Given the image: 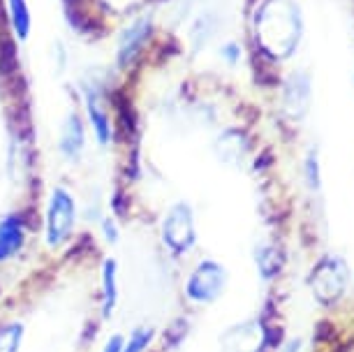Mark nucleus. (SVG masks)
I'll list each match as a JSON object with an SVG mask.
<instances>
[{
  "mask_svg": "<svg viewBox=\"0 0 354 352\" xmlns=\"http://www.w3.org/2000/svg\"><path fill=\"white\" fill-rule=\"evenodd\" d=\"M230 288V269L220 260L202 257L183 281V297L192 306H213Z\"/></svg>",
  "mask_w": 354,
  "mask_h": 352,
  "instance_id": "nucleus-3",
  "label": "nucleus"
},
{
  "mask_svg": "<svg viewBox=\"0 0 354 352\" xmlns=\"http://www.w3.org/2000/svg\"><path fill=\"white\" fill-rule=\"evenodd\" d=\"M86 118L91 123V130L95 135V142L100 146H106L111 142V123L106 111L102 109V102H100L95 91H86Z\"/></svg>",
  "mask_w": 354,
  "mask_h": 352,
  "instance_id": "nucleus-13",
  "label": "nucleus"
},
{
  "mask_svg": "<svg viewBox=\"0 0 354 352\" xmlns=\"http://www.w3.org/2000/svg\"><path fill=\"white\" fill-rule=\"evenodd\" d=\"M153 26L149 19H137L135 24H130L128 28L121 33L118 37V65L128 68L135 61L137 54L142 51V46L146 44V39L151 37Z\"/></svg>",
  "mask_w": 354,
  "mask_h": 352,
  "instance_id": "nucleus-12",
  "label": "nucleus"
},
{
  "mask_svg": "<svg viewBox=\"0 0 354 352\" xmlns=\"http://www.w3.org/2000/svg\"><path fill=\"white\" fill-rule=\"evenodd\" d=\"M280 352H304V341L301 338H290V341H285Z\"/></svg>",
  "mask_w": 354,
  "mask_h": 352,
  "instance_id": "nucleus-20",
  "label": "nucleus"
},
{
  "mask_svg": "<svg viewBox=\"0 0 354 352\" xmlns=\"http://www.w3.org/2000/svg\"><path fill=\"white\" fill-rule=\"evenodd\" d=\"M255 35L271 58H290L304 35L301 12L292 0H264L255 15Z\"/></svg>",
  "mask_w": 354,
  "mask_h": 352,
  "instance_id": "nucleus-1",
  "label": "nucleus"
},
{
  "mask_svg": "<svg viewBox=\"0 0 354 352\" xmlns=\"http://www.w3.org/2000/svg\"><path fill=\"white\" fill-rule=\"evenodd\" d=\"M252 262H255V271H257L259 281L273 283L285 271L287 257H285V250L280 248L278 243L264 239V241H259L255 246V250H252Z\"/></svg>",
  "mask_w": 354,
  "mask_h": 352,
  "instance_id": "nucleus-10",
  "label": "nucleus"
},
{
  "mask_svg": "<svg viewBox=\"0 0 354 352\" xmlns=\"http://www.w3.org/2000/svg\"><path fill=\"white\" fill-rule=\"evenodd\" d=\"M310 107V82L308 75L304 72H294V75L285 82L283 91V109L285 114L294 118V121H301L308 114Z\"/></svg>",
  "mask_w": 354,
  "mask_h": 352,
  "instance_id": "nucleus-9",
  "label": "nucleus"
},
{
  "mask_svg": "<svg viewBox=\"0 0 354 352\" xmlns=\"http://www.w3.org/2000/svg\"><path fill=\"white\" fill-rule=\"evenodd\" d=\"M26 341V324L21 320L0 322V352H21Z\"/></svg>",
  "mask_w": 354,
  "mask_h": 352,
  "instance_id": "nucleus-14",
  "label": "nucleus"
},
{
  "mask_svg": "<svg viewBox=\"0 0 354 352\" xmlns=\"http://www.w3.org/2000/svg\"><path fill=\"white\" fill-rule=\"evenodd\" d=\"M79 221L77 199L75 195L65 188V185H56L49 192L44 207V221H42V241L46 250L58 253L72 241Z\"/></svg>",
  "mask_w": 354,
  "mask_h": 352,
  "instance_id": "nucleus-2",
  "label": "nucleus"
},
{
  "mask_svg": "<svg viewBox=\"0 0 354 352\" xmlns=\"http://www.w3.org/2000/svg\"><path fill=\"white\" fill-rule=\"evenodd\" d=\"M10 3V17H12V26H15L17 35L26 39L30 33V12L26 0H8Z\"/></svg>",
  "mask_w": 354,
  "mask_h": 352,
  "instance_id": "nucleus-16",
  "label": "nucleus"
},
{
  "mask_svg": "<svg viewBox=\"0 0 354 352\" xmlns=\"http://www.w3.org/2000/svg\"><path fill=\"white\" fill-rule=\"evenodd\" d=\"M28 241V225L19 211L0 216V267L15 262Z\"/></svg>",
  "mask_w": 354,
  "mask_h": 352,
  "instance_id": "nucleus-8",
  "label": "nucleus"
},
{
  "mask_svg": "<svg viewBox=\"0 0 354 352\" xmlns=\"http://www.w3.org/2000/svg\"><path fill=\"white\" fill-rule=\"evenodd\" d=\"M121 306V267L111 255L102 257L97 271V308L102 320H111Z\"/></svg>",
  "mask_w": 354,
  "mask_h": 352,
  "instance_id": "nucleus-7",
  "label": "nucleus"
},
{
  "mask_svg": "<svg viewBox=\"0 0 354 352\" xmlns=\"http://www.w3.org/2000/svg\"><path fill=\"white\" fill-rule=\"evenodd\" d=\"M123 343H125V334H121V331H113L111 336L104 338L102 348H100L97 352H123Z\"/></svg>",
  "mask_w": 354,
  "mask_h": 352,
  "instance_id": "nucleus-19",
  "label": "nucleus"
},
{
  "mask_svg": "<svg viewBox=\"0 0 354 352\" xmlns=\"http://www.w3.org/2000/svg\"><path fill=\"white\" fill-rule=\"evenodd\" d=\"M269 327L259 317H248L232 327H227L220 336V352H266L269 350Z\"/></svg>",
  "mask_w": 354,
  "mask_h": 352,
  "instance_id": "nucleus-6",
  "label": "nucleus"
},
{
  "mask_svg": "<svg viewBox=\"0 0 354 352\" xmlns=\"http://www.w3.org/2000/svg\"><path fill=\"white\" fill-rule=\"evenodd\" d=\"M160 241L171 257H185L195 250L197 223L188 202H176L165 211L160 221Z\"/></svg>",
  "mask_w": 354,
  "mask_h": 352,
  "instance_id": "nucleus-5",
  "label": "nucleus"
},
{
  "mask_svg": "<svg viewBox=\"0 0 354 352\" xmlns=\"http://www.w3.org/2000/svg\"><path fill=\"white\" fill-rule=\"evenodd\" d=\"M97 228H100V239H102L109 248L121 241V225H118V221L113 216H102Z\"/></svg>",
  "mask_w": 354,
  "mask_h": 352,
  "instance_id": "nucleus-17",
  "label": "nucleus"
},
{
  "mask_svg": "<svg viewBox=\"0 0 354 352\" xmlns=\"http://www.w3.org/2000/svg\"><path fill=\"white\" fill-rule=\"evenodd\" d=\"M347 285H350V267L343 255L326 253L315 262L310 276H308V288L313 299L319 306H336L340 299L345 297Z\"/></svg>",
  "mask_w": 354,
  "mask_h": 352,
  "instance_id": "nucleus-4",
  "label": "nucleus"
},
{
  "mask_svg": "<svg viewBox=\"0 0 354 352\" xmlns=\"http://www.w3.org/2000/svg\"><path fill=\"white\" fill-rule=\"evenodd\" d=\"M304 174H306V183H308L310 190L319 188V158L315 151H310L304 160Z\"/></svg>",
  "mask_w": 354,
  "mask_h": 352,
  "instance_id": "nucleus-18",
  "label": "nucleus"
},
{
  "mask_svg": "<svg viewBox=\"0 0 354 352\" xmlns=\"http://www.w3.org/2000/svg\"><path fill=\"white\" fill-rule=\"evenodd\" d=\"M158 338V329L151 324H137L130 334H125L123 352H149Z\"/></svg>",
  "mask_w": 354,
  "mask_h": 352,
  "instance_id": "nucleus-15",
  "label": "nucleus"
},
{
  "mask_svg": "<svg viewBox=\"0 0 354 352\" xmlns=\"http://www.w3.org/2000/svg\"><path fill=\"white\" fill-rule=\"evenodd\" d=\"M86 149V130H84V121L79 118L77 111H70L68 116L63 118L61 125V137H58V151L65 160L77 163L82 158Z\"/></svg>",
  "mask_w": 354,
  "mask_h": 352,
  "instance_id": "nucleus-11",
  "label": "nucleus"
}]
</instances>
